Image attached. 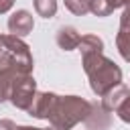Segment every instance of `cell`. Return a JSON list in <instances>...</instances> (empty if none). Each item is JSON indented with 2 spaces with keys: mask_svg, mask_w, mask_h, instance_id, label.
Returning <instances> with one entry per match:
<instances>
[{
  "mask_svg": "<svg viewBox=\"0 0 130 130\" xmlns=\"http://www.w3.org/2000/svg\"><path fill=\"white\" fill-rule=\"evenodd\" d=\"M83 69L89 75L91 89L98 95H106L112 87L120 85V81H122V71L102 53L83 57Z\"/></svg>",
  "mask_w": 130,
  "mask_h": 130,
  "instance_id": "6da1fadb",
  "label": "cell"
},
{
  "mask_svg": "<svg viewBox=\"0 0 130 130\" xmlns=\"http://www.w3.org/2000/svg\"><path fill=\"white\" fill-rule=\"evenodd\" d=\"M89 112H91V104H87L85 100L75 98V95H67V98L57 95V102H55V106L49 114V120H51L53 128L69 130L79 120H87Z\"/></svg>",
  "mask_w": 130,
  "mask_h": 130,
  "instance_id": "7a4b0ae2",
  "label": "cell"
},
{
  "mask_svg": "<svg viewBox=\"0 0 130 130\" xmlns=\"http://www.w3.org/2000/svg\"><path fill=\"white\" fill-rule=\"evenodd\" d=\"M32 69V57L28 47L14 35L2 37L0 45V71H14L20 75H28Z\"/></svg>",
  "mask_w": 130,
  "mask_h": 130,
  "instance_id": "3957f363",
  "label": "cell"
},
{
  "mask_svg": "<svg viewBox=\"0 0 130 130\" xmlns=\"http://www.w3.org/2000/svg\"><path fill=\"white\" fill-rule=\"evenodd\" d=\"M35 79L30 75H18L12 83V89H10V102L20 108V110H28L32 100H35Z\"/></svg>",
  "mask_w": 130,
  "mask_h": 130,
  "instance_id": "277c9868",
  "label": "cell"
},
{
  "mask_svg": "<svg viewBox=\"0 0 130 130\" xmlns=\"http://www.w3.org/2000/svg\"><path fill=\"white\" fill-rule=\"evenodd\" d=\"M55 102H57L55 93H37L35 100H32V104H30V108L26 112L30 116H35V118H49Z\"/></svg>",
  "mask_w": 130,
  "mask_h": 130,
  "instance_id": "5b68a950",
  "label": "cell"
},
{
  "mask_svg": "<svg viewBox=\"0 0 130 130\" xmlns=\"http://www.w3.org/2000/svg\"><path fill=\"white\" fill-rule=\"evenodd\" d=\"M8 28L14 37H24L32 30V16L26 10H18L8 18Z\"/></svg>",
  "mask_w": 130,
  "mask_h": 130,
  "instance_id": "8992f818",
  "label": "cell"
},
{
  "mask_svg": "<svg viewBox=\"0 0 130 130\" xmlns=\"http://www.w3.org/2000/svg\"><path fill=\"white\" fill-rule=\"evenodd\" d=\"M126 95H130V89H128V87H124V85H116V87H112V89L104 95L102 108H104L106 112H114V110H116V106H118Z\"/></svg>",
  "mask_w": 130,
  "mask_h": 130,
  "instance_id": "52a82bcc",
  "label": "cell"
},
{
  "mask_svg": "<svg viewBox=\"0 0 130 130\" xmlns=\"http://www.w3.org/2000/svg\"><path fill=\"white\" fill-rule=\"evenodd\" d=\"M79 41H81V37H79L77 30L71 28V26H63V28H59V32H57V45H59L61 49H65V51L75 49V47L79 45Z\"/></svg>",
  "mask_w": 130,
  "mask_h": 130,
  "instance_id": "ba28073f",
  "label": "cell"
},
{
  "mask_svg": "<svg viewBox=\"0 0 130 130\" xmlns=\"http://www.w3.org/2000/svg\"><path fill=\"white\" fill-rule=\"evenodd\" d=\"M77 47H79L81 55L87 57V55H98V53H102L104 43H102V39H98L95 35H85V37H81V41H79Z\"/></svg>",
  "mask_w": 130,
  "mask_h": 130,
  "instance_id": "9c48e42d",
  "label": "cell"
},
{
  "mask_svg": "<svg viewBox=\"0 0 130 130\" xmlns=\"http://www.w3.org/2000/svg\"><path fill=\"white\" fill-rule=\"evenodd\" d=\"M35 8H37V12H39L41 16L51 18V16H55V12H57V2H55V0H35Z\"/></svg>",
  "mask_w": 130,
  "mask_h": 130,
  "instance_id": "30bf717a",
  "label": "cell"
},
{
  "mask_svg": "<svg viewBox=\"0 0 130 130\" xmlns=\"http://www.w3.org/2000/svg\"><path fill=\"white\" fill-rule=\"evenodd\" d=\"M65 6L75 12V14H85L89 12V0H65Z\"/></svg>",
  "mask_w": 130,
  "mask_h": 130,
  "instance_id": "8fae6325",
  "label": "cell"
},
{
  "mask_svg": "<svg viewBox=\"0 0 130 130\" xmlns=\"http://www.w3.org/2000/svg\"><path fill=\"white\" fill-rule=\"evenodd\" d=\"M116 43H118L120 55H122L126 61H130V35H122V32H118Z\"/></svg>",
  "mask_w": 130,
  "mask_h": 130,
  "instance_id": "7c38bea8",
  "label": "cell"
},
{
  "mask_svg": "<svg viewBox=\"0 0 130 130\" xmlns=\"http://www.w3.org/2000/svg\"><path fill=\"white\" fill-rule=\"evenodd\" d=\"M118 116H120V120H124V122H128L130 124V95H126L118 106H116V110H114Z\"/></svg>",
  "mask_w": 130,
  "mask_h": 130,
  "instance_id": "4fadbf2b",
  "label": "cell"
},
{
  "mask_svg": "<svg viewBox=\"0 0 130 130\" xmlns=\"http://www.w3.org/2000/svg\"><path fill=\"white\" fill-rule=\"evenodd\" d=\"M120 32L122 35H130V6H126L122 16H120Z\"/></svg>",
  "mask_w": 130,
  "mask_h": 130,
  "instance_id": "5bb4252c",
  "label": "cell"
},
{
  "mask_svg": "<svg viewBox=\"0 0 130 130\" xmlns=\"http://www.w3.org/2000/svg\"><path fill=\"white\" fill-rule=\"evenodd\" d=\"M0 130H18V126L14 122H10V120H2L0 122Z\"/></svg>",
  "mask_w": 130,
  "mask_h": 130,
  "instance_id": "9a60e30c",
  "label": "cell"
},
{
  "mask_svg": "<svg viewBox=\"0 0 130 130\" xmlns=\"http://www.w3.org/2000/svg\"><path fill=\"white\" fill-rule=\"evenodd\" d=\"M12 4H14V0H0V14L8 12L12 8Z\"/></svg>",
  "mask_w": 130,
  "mask_h": 130,
  "instance_id": "2e32d148",
  "label": "cell"
},
{
  "mask_svg": "<svg viewBox=\"0 0 130 130\" xmlns=\"http://www.w3.org/2000/svg\"><path fill=\"white\" fill-rule=\"evenodd\" d=\"M18 130H41V128H30V126H20Z\"/></svg>",
  "mask_w": 130,
  "mask_h": 130,
  "instance_id": "e0dca14e",
  "label": "cell"
},
{
  "mask_svg": "<svg viewBox=\"0 0 130 130\" xmlns=\"http://www.w3.org/2000/svg\"><path fill=\"white\" fill-rule=\"evenodd\" d=\"M47 130H57V128H47Z\"/></svg>",
  "mask_w": 130,
  "mask_h": 130,
  "instance_id": "ac0fdd59",
  "label": "cell"
},
{
  "mask_svg": "<svg viewBox=\"0 0 130 130\" xmlns=\"http://www.w3.org/2000/svg\"><path fill=\"white\" fill-rule=\"evenodd\" d=\"M0 45H2V37H0Z\"/></svg>",
  "mask_w": 130,
  "mask_h": 130,
  "instance_id": "d6986e66",
  "label": "cell"
}]
</instances>
